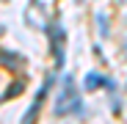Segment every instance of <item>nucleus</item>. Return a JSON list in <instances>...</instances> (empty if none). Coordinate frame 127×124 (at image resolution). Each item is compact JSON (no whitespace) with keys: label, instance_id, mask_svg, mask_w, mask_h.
<instances>
[{"label":"nucleus","instance_id":"3","mask_svg":"<svg viewBox=\"0 0 127 124\" xmlns=\"http://www.w3.org/2000/svg\"><path fill=\"white\" fill-rule=\"evenodd\" d=\"M53 86V74H47V80H44V86L39 88V94H36V99H33V105L28 108V113L22 116V121L19 124H33L36 121V116H39V108H41V102H44V94H47V88Z\"/></svg>","mask_w":127,"mask_h":124},{"label":"nucleus","instance_id":"5","mask_svg":"<svg viewBox=\"0 0 127 124\" xmlns=\"http://www.w3.org/2000/svg\"><path fill=\"white\" fill-rule=\"evenodd\" d=\"M0 66H8V69H17V66H22V55H17V52H8V50H0Z\"/></svg>","mask_w":127,"mask_h":124},{"label":"nucleus","instance_id":"4","mask_svg":"<svg viewBox=\"0 0 127 124\" xmlns=\"http://www.w3.org/2000/svg\"><path fill=\"white\" fill-rule=\"evenodd\" d=\"M99 86H105V77L99 72H89L86 77H83V91H97Z\"/></svg>","mask_w":127,"mask_h":124},{"label":"nucleus","instance_id":"1","mask_svg":"<svg viewBox=\"0 0 127 124\" xmlns=\"http://www.w3.org/2000/svg\"><path fill=\"white\" fill-rule=\"evenodd\" d=\"M83 108V99H80V91L75 86V77L66 74L61 80V91L55 97V105H53V113L55 116H69V113H80Z\"/></svg>","mask_w":127,"mask_h":124},{"label":"nucleus","instance_id":"2","mask_svg":"<svg viewBox=\"0 0 127 124\" xmlns=\"http://www.w3.org/2000/svg\"><path fill=\"white\" fill-rule=\"evenodd\" d=\"M50 41H53V50H55V69H61L64 66V44H66V33H64V28H61L58 19L50 25Z\"/></svg>","mask_w":127,"mask_h":124}]
</instances>
